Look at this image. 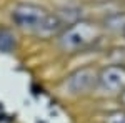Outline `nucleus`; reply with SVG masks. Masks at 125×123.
I'll use <instances>...</instances> for the list:
<instances>
[{"label": "nucleus", "instance_id": "4", "mask_svg": "<svg viewBox=\"0 0 125 123\" xmlns=\"http://www.w3.org/2000/svg\"><path fill=\"white\" fill-rule=\"evenodd\" d=\"M125 90V66L104 65L98 68L95 92L102 96H118Z\"/></svg>", "mask_w": 125, "mask_h": 123}, {"label": "nucleus", "instance_id": "8", "mask_svg": "<svg viewBox=\"0 0 125 123\" xmlns=\"http://www.w3.org/2000/svg\"><path fill=\"white\" fill-rule=\"evenodd\" d=\"M102 123H125V112L124 110H112L104 115Z\"/></svg>", "mask_w": 125, "mask_h": 123}, {"label": "nucleus", "instance_id": "10", "mask_svg": "<svg viewBox=\"0 0 125 123\" xmlns=\"http://www.w3.org/2000/svg\"><path fill=\"white\" fill-rule=\"evenodd\" d=\"M122 35H124V37H125V30H124V33H122Z\"/></svg>", "mask_w": 125, "mask_h": 123}, {"label": "nucleus", "instance_id": "3", "mask_svg": "<svg viewBox=\"0 0 125 123\" xmlns=\"http://www.w3.org/2000/svg\"><path fill=\"white\" fill-rule=\"evenodd\" d=\"M50 10L42 7L40 3H33V2H19L15 3L12 10H10V20L13 23V27L19 30L33 33L39 28V25L43 22Z\"/></svg>", "mask_w": 125, "mask_h": 123}, {"label": "nucleus", "instance_id": "6", "mask_svg": "<svg viewBox=\"0 0 125 123\" xmlns=\"http://www.w3.org/2000/svg\"><path fill=\"white\" fill-rule=\"evenodd\" d=\"M100 25L104 33H124L125 30V10H114V12H108L105 13L102 20H100Z\"/></svg>", "mask_w": 125, "mask_h": 123}, {"label": "nucleus", "instance_id": "5", "mask_svg": "<svg viewBox=\"0 0 125 123\" xmlns=\"http://www.w3.org/2000/svg\"><path fill=\"white\" fill-rule=\"evenodd\" d=\"M65 28L63 22L58 19V15L55 12H48L47 17L43 19V22L39 25V28L35 30L32 35L40 40H50V38H57Z\"/></svg>", "mask_w": 125, "mask_h": 123}, {"label": "nucleus", "instance_id": "2", "mask_svg": "<svg viewBox=\"0 0 125 123\" xmlns=\"http://www.w3.org/2000/svg\"><path fill=\"white\" fill-rule=\"evenodd\" d=\"M97 76H98V68L94 65H83L72 70L62 82L63 92L68 96H88L95 93L97 88Z\"/></svg>", "mask_w": 125, "mask_h": 123}, {"label": "nucleus", "instance_id": "7", "mask_svg": "<svg viewBox=\"0 0 125 123\" xmlns=\"http://www.w3.org/2000/svg\"><path fill=\"white\" fill-rule=\"evenodd\" d=\"M108 65H124L125 66V47H112L105 52Z\"/></svg>", "mask_w": 125, "mask_h": 123}, {"label": "nucleus", "instance_id": "9", "mask_svg": "<svg viewBox=\"0 0 125 123\" xmlns=\"http://www.w3.org/2000/svg\"><path fill=\"white\" fill-rule=\"evenodd\" d=\"M117 100H118V105H120V110H124V112H125V90L117 96Z\"/></svg>", "mask_w": 125, "mask_h": 123}, {"label": "nucleus", "instance_id": "1", "mask_svg": "<svg viewBox=\"0 0 125 123\" xmlns=\"http://www.w3.org/2000/svg\"><path fill=\"white\" fill-rule=\"evenodd\" d=\"M104 37V30L100 22L90 19H82L63 28V32L55 38L60 52L65 53H78L87 48L94 47Z\"/></svg>", "mask_w": 125, "mask_h": 123}]
</instances>
